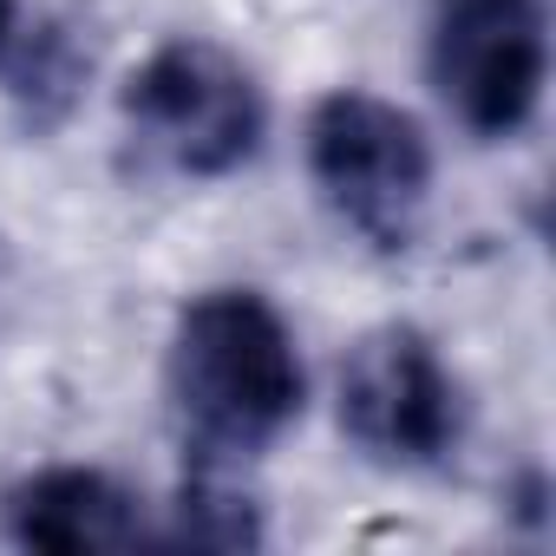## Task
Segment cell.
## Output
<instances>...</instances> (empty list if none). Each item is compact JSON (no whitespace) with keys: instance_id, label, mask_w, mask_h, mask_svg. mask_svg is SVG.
<instances>
[{"instance_id":"3957f363","label":"cell","mask_w":556,"mask_h":556,"mask_svg":"<svg viewBox=\"0 0 556 556\" xmlns=\"http://www.w3.org/2000/svg\"><path fill=\"white\" fill-rule=\"evenodd\" d=\"M131 138L177 177H229L262 144L255 79L210 40H164L125 86Z\"/></svg>"},{"instance_id":"9c48e42d","label":"cell","mask_w":556,"mask_h":556,"mask_svg":"<svg viewBox=\"0 0 556 556\" xmlns=\"http://www.w3.org/2000/svg\"><path fill=\"white\" fill-rule=\"evenodd\" d=\"M14 21H21V8H14V0H0V60H8V47H14Z\"/></svg>"},{"instance_id":"5b68a950","label":"cell","mask_w":556,"mask_h":556,"mask_svg":"<svg viewBox=\"0 0 556 556\" xmlns=\"http://www.w3.org/2000/svg\"><path fill=\"white\" fill-rule=\"evenodd\" d=\"M341 432L393 471L439 465L458 445V387L419 328H374L341 367Z\"/></svg>"},{"instance_id":"ba28073f","label":"cell","mask_w":556,"mask_h":556,"mask_svg":"<svg viewBox=\"0 0 556 556\" xmlns=\"http://www.w3.org/2000/svg\"><path fill=\"white\" fill-rule=\"evenodd\" d=\"M170 543H190V549H255L262 543V510L236 484V465H184Z\"/></svg>"},{"instance_id":"8992f818","label":"cell","mask_w":556,"mask_h":556,"mask_svg":"<svg viewBox=\"0 0 556 556\" xmlns=\"http://www.w3.org/2000/svg\"><path fill=\"white\" fill-rule=\"evenodd\" d=\"M0 523L21 549H47V556H99V549L144 543L138 497L92 465H47L21 478L0 504Z\"/></svg>"},{"instance_id":"52a82bcc","label":"cell","mask_w":556,"mask_h":556,"mask_svg":"<svg viewBox=\"0 0 556 556\" xmlns=\"http://www.w3.org/2000/svg\"><path fill=\"white\" fill-rule=\"evenodd\" d=\"M8 53H14V60H8V92H14L21 118H27L34 131L66 125L73 105H79V92H86V73H92V53L73 40V27L40 21V27H34L21 47H8Z\"/></svg>"},{"instance_id":"6da1fadb","label":"cell","mask_w":556,"mask_h":556,"mask_svg":"<svg viewBox=\"0 0 556 556\" xmlns=\"http://www.w3.org/2000/svg\"><path fill=\"white\" fill-rule=\"evenodd\" d=\"M170 406L190 465H249L282 439L308 400L289 321L255 289H210L170 334Z\"/></svg>"},{"instance_id":"277c9868","label":"cell","mask_w":556,"mask_h":556,"mask_svg":"<svg viewBox=\"0 0 556 556\" xmlns=\"http://www.w3.org/2000/svg\"><path fill=\"white\" fill-rule=\"evenodd\" d=\"M432 86L471 138H510L536 118L549 73L543 0H432Z\"/></svg>"},{"instance_id":"7a4b0ae2","label":"cell","mask_w":556,"mask_h":556,"mask_svg":"<svg viewBox=\"0 0 556 556\" xmlns=\"http://www.w3.org/2000/svg\"><path fill=\"white\" fill-rule=\"evenodd\" d=\"M308 177L354 236L406 249L432 197V144L413 112L348 86L308 112Z\"/></svg>"}]
</instances>
